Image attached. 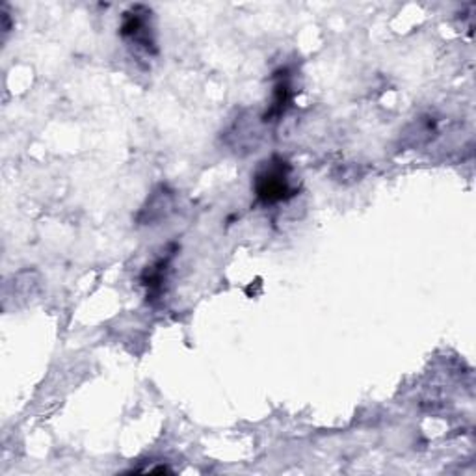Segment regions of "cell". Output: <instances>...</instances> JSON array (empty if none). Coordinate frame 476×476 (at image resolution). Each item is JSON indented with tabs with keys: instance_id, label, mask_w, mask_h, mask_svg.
Segmentation results:
<instances>
[{
	"instance_id": "cell-1",
	"label": "cell",
	"mask_w": 476,
	"mask_h": 476,
	"mask_svg": "<svg viewBox=\"0 0 476 476\" xmlns=\"http://www.w3.org/2000/svg\"><path fill=\"white\" fill-rule=\"evenodd\" d=\"M290 166L280 157H273L255 175V194L263 203H280L294 195L290 188Z\"/></svg>"
},
{
	"instance_id": "cell-2",
	"label": "cell",
	"mask_w": 476,
	"mask_h": 476,
	"mask_svg": "<svg viewBox=\"0 0 476 476\" xmlns=\"http://www.w3.org/2000/svg\"><path fill=\"white\" fill-rule=\"evenodd\" d=\"M147 15H151V12L145 10L143 6L131 8L123 17L121 36L134 41L140 47H143L145 51H153L155 41L151 38V27H149Z\"/></svg>"
},
{
	"instance_id": "cell-3",
	"label": "cell",
	"mask_w": 476,
	"mask_h": 476,
	"mask_svg": "<svg viewBox=\"0 0 476 476\" xmlns=\"http://www.w3.org/2000/svg\"><path fill=\"white\" fill-rule=\"evenodd\" d=\"M290 101V86L287 81H280L278 84H275L273 88V103H272V108H270V114L264 116V119L268 121V117H275V116H281L287 108Z\"/></svg>"
}]
</instances>
